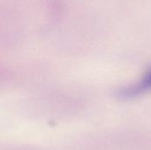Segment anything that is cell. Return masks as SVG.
<instances>
[{"mask_svg":"<svg viewBox=\"0 0 151 150\" xmlns=\"http://www.w3.org/2000/svg\"><path fill=\"white\" fill-rule=\"evenodd\" d=\"M151 91V67L145 72L142 77L135 84L123 88L119 95L122 98L130 99Z\"/></svg>","mask_w":151,"mask_h":150,"instance_id":"cell-1","label":"cell"}]
</instances>
